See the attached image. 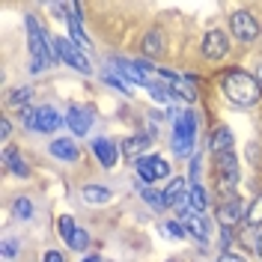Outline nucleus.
Segmentation results:
<instances>
[{
    "label": "nucleus",
    "mask_w": 262,
    "mask_h": 262,
    "mask_svg": "<svg viewBox=\"0 0 262 262\" xmlns=\"http://www.w3.org/2000/svg\"><path fill=\"white\" fill-rule=\"evenodd\" d=\"M221 83H224V93H227L229 101H235V104H242V107L256 104L259 96H262V86L256 83V78H250L245 72H227Z\"/></svg>",
    "instance_id": "f257e3e1"
},
{
    "label": "nucleus",
    "mask_w": 262,
    "mask_h": 262,
    "mask_svg": "<svg viewBox=\"0 0 262 262\" xmlns=\"http://www.w3.org/2000/svg\"><path fill=\"white\" fill-rule=\"evenodd\" d=\"M194 131H196V116L191 111L176 114V134H173V149L176 155H188L194 149Z\"/></svg>",
    "instance_id": "f03ea898"
},
{
    "label": "nucleus",
    "mask_w": 262,
    "mask_h": 262,
    "mask_svg": "<svg viewBox=\"0 0 262 262\" xmlns=\"http://www.w3.org/2000/svg\"><path fill=\"white\" fill-rule=\"evenodd\" d=\"M54 48H57V54H60V60H66V63L72 66V69H78V72H93V66H90V60H86V54H83V48H78L72 39H57L54 42Z\"/></svg>",
    "instance_id": "7ed1b4c3"
},
{
    "label": "nucleus",
    "mask_w": 262,
    "mask_h": 262,
    "mask_svg": "<svg viewBox=\"0 0 262 262\" xmlns=\"http://www.w3.org/2000/svg\"><path fill=\"white\" fill-rule=\"evenodd\" d=\"M229 30H232V36H235L238 42H253V39L259 36V24H256V18L250 15V12H232Z\"/></svg>",
    "instance_id": "20e7f679"
},
{
    "label": "nucleus",
    "mask_w": 262,
    "mask_h": 262,
    "mask_svg": "<svg viewBox=\"0 0 262 262\" xmlns=\"http://www.w3.org/2000/svg\"><path fill=\"white\" fill-rule=\"evenodd\" d=\"M235 182H238V161H235V155L232 152L217 155V185H221V191L229 194L235 188Z\"/></svg>",
    "instance_id": "39448f33"
},
{
    "label": "nucleus",
    "mask_w": 262,
    "mask_h": 262,
    "mask_svg": "<svg viewBox=\"0 0 262 262\" xmlns=\"http://www.w3.org/2000/svg\"><path fill=\"white\" fill-rule=\"evenodd\" d=\"M182 206V221H185V229L191 232V235H196L200 242H209L212 238V227H209V221L203 217V214H196V212H191V206H188V200L185 203H179Z\"/></svg>",
    "instance_id": "423d86ee"
},
{
    "label": "nucleus",
    "mask_w": 262,
    "mask_h": 262,
    "mask_svg": "<svg viewBox=\"0 0 262 262\" xmlns=\"http://www.w3.org/2000/svg\"><path fill=\"white\" fill-rule=\"evenodd\" d=\"M161 78L167 81L170 93H176L179 98H185V101H194L196 98V86H194L191 78H185V75H170V72H161Z\"/></svg>",
    "instance_id": "0eeeda50"
},
{
    "label": "nucleus",
    "mask_w": 262,
    "mask_h": 262,
    "mask_svg": "<svg viewBox=\"0 0 262 262\" xmlns=\"http://www.w3.org/2000/svg\"><path fill=\"white\" fill-rule=\"evenodd\" d=\"M229 51V42L227 36L221 30H209L206 33V39H203V54L209 57V60H221V57H227Z\"/></svg>",
    "instance_id": "6e6552de"
},
{
    "label": "nucleus",
    "mask_w": 262,
    "mask_h": 262,
    "mask_svg": "<svg viewBox=\"0 0 262 262\" xmlns=\"http://www.w3.org/2000/svg\"><path fill=\"white\" fill-rule=\"evenodd\" d=\"M63 125V116L57 114L54 107H36V116H33V128L36 131H54V128H60Z\"/></svg>",
    "instance_id": "1a4fd4ad"
},
{
    "label": "nucleus",
    "mask_w": 262,
    "mask_h": 262,
    "mask_svg": "<svg viewBox=\"0 0 262 262\" xmlns=\"http://www.w3.org/2000/svg\"><path fill=\"white\" fill-rule=\"evenodd\" d=\"M66 122H69V128L75 131L78 137H83L86 131H90V122H93V116H90V111L86 107H69V114H66Z\"/></svg>",
    "instance_id": "9d476101"
},
{
    "label": "nucleus",
    "mask_w": 262,
    "mask_h": 262,
    "mask_svg": "<svg viewBox=\"0 0 262 262\" xmlns=\"http://www.w3.org/2000/svg\"><path fill=\"white\" fill-rule=\"evenodd\" d=\"M242 217H245V209H242V200H238V196H229L227 203L221 206V212H217V221L227 229L232 227V224H238Z\"/></svg>",
    "instance_id": "9b49d317"
},
{
    "label": "nucleus",
    "mask_w": 262,
    "mask_h": 262,
    "mask_svg": "<svg viewBox=\"0 0 262 262\" xmlns=\"http://www.w3.org/2000/svg\"><path fill=\"white\" fill-rule=\"evenodd\" d=\"M51 155L63 158V161H78V146L69 137H57V140H51Z\"/></svg>",
    "instance_id": "f8f14e48"
},
{
    "label": "nucleus",
    "mask_w": 262,
    "mask_h": 262,
    "mask_svg": "<svg viewBox=\"0 0 262 262\" xmlns=\"http://www.w3.org/2000/svg\"><path fill=\"white\" fill-rule=\"evenodd\" d=\"M229 146H232V131H229L227 125H217V128L212 131L209 149H212L214 155H224V152H229Z\"/></svg>",
    "instance_id": "ddd939ff"
},
{
    "label": "nucleus",
    "mask_w": 262,
    "mask_h": 262,
    "mask_svg": "<svg viewBox=\"0 0 262 262\" xmlns=\"http://www.w3.org/2000/svg\"><path fill=\"white\" fill-rule=\"evenodd\" d=\"M93 152H96V158L101 161V167H114L116 164V146L111 140H93Z\"/></svg>",
    "instance_id": "4468645a"
},
{
    "label": "nucleus",
    "mask_w": 262,
    "mask_h": 262,
    "mask_svg": "<svg viewBox=\"0 0 262 262\" xmlns=\"http://www.w3.org/2000/svg\"><path fill=\"white\" fill-rule=\"evenodd\" d=\"M146 149H149V137H146V134H134V137H128V140H125L122 152H125L128 158H134V161H140Z\"/></svg>",
    "instance_id": "2eb2a0df"
},
{
    "label": "nucleus",
    "mask_w": 262,
    "mask_h": 262,
    "mask_svg": "<svg viewBox=\"0 0 262 262\" xmlns=\"http://www.w3.org/2000/svg\"><path fill=\"white\" fill-rule=\"evenodd\" d=\"M188 206H191V212H196V214H203L206 212V206H209V196H206V188L203 185H191L188 188Z\"/></svg>",
    "instance_id": "dca6fc26"
},
{
    "label": "nucleus",
    "mask_w": 262,
    "mask_h": 262,
    "mask_svg": "<svg viewBox=\"0 0 262 262\" xmlns=\"http://www.w3.org/2000/svg\"><path fill=\"white\" fill-rule=\"evenodd\" d=\"M185 188H188V179H173L164 191V206H173V203H185Z\"/></svg>",
    "instance_id": "f3484780"
},
{
    "label": "nucleus",
    "mask_w": 262,
    "mask_h": 262,
    "mask_svg": "<svg viewBox=\"0 0 262 262\" xmlns=\"http://www.w3.org/2000/svg\"><path fill=\"white\" fill-rule=\"evenodd\" d=\"M116 69L128 78V81H134V83H146L149 86V75L140 69L137 63H128V60H116Z\"/></svg>",
    "instance_id": "a211bd4d"
},
{
    "label": "nucleus",
    "mask_w": 262,
    "mask_h": 262,
    "mask_svg": "<svg viewBox=\"0 0 262 262\" xmlns=\"http://www.w3.org/2000/svg\"><path fill=\"white\" fill-rule=\"evenodd\" d=\"M81 196L86 203H107L114 194H111V188H104V185H86L81 191Z\"/></svg>",
    "instance_id": "6ab92c4d"
},
{
    "label": "nucleus",
    "mask_w": 262,
    "mask_h": 262,
    "mask_svg": "<svg viewBox=\"0 0 262 262\" xmlns=\"http://www.w3.org/2000/svg\"><path fill=\"white\" fill-rule=\"evenodd\" d=\"M3 161H6V167H9L15 176H27V173H30V167L24 164V158L18 155L15 149H6V152H3Z\"/></svg>",
    "instance_id": "aec40b11"
},
{
    "label": "nucleus",
    "mask_w": 262,
    "mask_h": 262,
    "mask_svg": "<svg viewBox=\"0 0 262 262\" xmlns=\"http://www.w3.org/2000/svg\"><path fill=\"white\" fill-rule=\"evenodd\" d=\"M137 176L146 182V185L158 179V176H155V155H143V158L137 161Z\"/></svg>",
    "instance_id": "412c9836"
},
{
    "label": "nucleus",
    "mask_w": 262,
    "mask_h": 262,
    "mask_svg": "<svg viewBox=\"0 0 262 262\" xmlns=\"http://www.w3.org/2000/svg\"><path fill=\"white\" fill-rule=\"evenodd\" d=\"M12 212H15L18 221H30V217H33V203L27 200V196H18L15 206H12Z\"/></svg>",
    "instance_id": "4be33fe9"
},
{
    "label": "nucleus",
    "mask_w": 262,
    "mask_h": 262,
    "mask_svg": "<svg viewBox=\"0 0 262 262\" xmlns=\"http://www.w3.org/2000/svg\"><path fill=\"white\" fill-rule=\"evenodd\" d=\"M57 229H60V235H63V242H69L75 232H78V227H75V217L72 214H63L60 221H57Z\"/></svg>",
    "instance_id": "5701e85b"
},
{
    "label": "nucleus",
    "mask_w": 262,
    "mask_h": 262,
    "mask_svg": "<svg viewBox=\"0 0 262 262\" xmlns=\"http://www.w3.org/2000/svg\"><path fill=\"white\" fill-rule=\"evenodd\" d=\"M149 93L155 101H164V104H170L173 101V93H170V86H164V83H149Z\"/></svg>",
    "instance_id": "b1692460"
},
{
    "label": "nucleus",
    "mask_w": 262,
    "mask_h": 262,
    "mask_svg": "<svg viewBox=\"0 0 262 262\" xmlns=\"http://www.w3.org/2000/svg\"><path fill=\"white\" fill-rule=\"evenodd\" d=\"M143 51H146L149 57H155L161 51V33H149L146 39H143Z\"/></svg>",
    "instance_id": "393cba45"
},
{
    "label": "nucleus",
    "mask_w": 262,
    "mask_h": 262,
    "mask_svg": "<svg viewBox=\"0 0 262 262\" xmlns=\"http://www.w3.org/2000/svg\"><path fill=\"white\" fill-rule=\"evenodd\" d=\"M247 221H250L253 227H259V224H262V194L256 196L253 203H250V212H247Z\"/></svg>",
    "instance_id": "a878e982"
},
{
    "label": "nucleus",
    "mask_w": 262,
    "mask_h": 262,
    "mask_svg": "<svg viewBox=\"0 0 262 262\" xmlns=\"http://www.w3.org/2000/svg\"><path fill=\"white\" fill-rule=\"evenodd\" d=\"M66 245L72 247V250H86V245H90V235H86L83 229H78V232H75V235H72Z\"/></svg>",
    "instance_id": "bb28decb"
},
{
    "label": "nucleus",
    "mask_w": 262,
    "mask_h": 262,
    "mask_svg": "<svg viewBox=\"0 0 262 262\" xmlns=\"http://www.w3.org/2000/svg\"><path fill=\"white\" fill-rule=\"evenodd\" d=\"M30 96H33L30 86H21V90H15V93L9 96V101H12V104H27V101H30Z\"/></svg>",
    "instance_id": "cd10ccee"
},
{
    "label": "nucleus",
    "mask_w": 262,
    "mask_h": 262,
    "mask_svg": "<svg viewBox=\"0 0 262 262\" xmlns=\"http://www.w3.org/2000/svg\"><path fill=\"white\" fill-rule=\"evenodd\" d=\"M104 81L111 83V86H116V90H119V93H128V83L122 81V78H119V75H114V72H107V75H104Z\"/></svg>",
    "instance_id": "c85d7f7f"
},
{
    "label": "nucleus",
    "mask_w": 262,
    "mask_h": 262,
    "mask_svg": "<svg viewBox=\"0 0 262 262\" xmlns=\"http://www.w3.org/2000/svg\"><path fill=\"white\" fill-rule=\"evenodd\" d=\"M155 176H158V179L170 176V164L164 161V158H158V155H155Z\"/></svg>",
    "instance_id": "c756f323"
},
{
    "label": "nucleus",
    "mask_w": 262,
    "mask_h": 262,
    "mask_svg": "<svg viewBox=\"0 0 262 262\" xmlns=\"http://www.w3.org/2000/svg\"><path fill=\"white\" fill-rule=\"evenodd\" d=\"M217 262H247L242 253H232V250H224L221 256H217Z\"/></svg>",
    "instance_id": "7c9ffc66"
},
{
    "label": "nucleus",
    "mask_w": 262,
    "mask_h": 262,
    "mask_svg": "<svg viewBox=\"0 0 262 262\" xmlns=\"http://www.w3.org/2000/svg\"><path fill=\"white\" fill-rule=\"evenodd\" d=\"M167 232H170V235H173V238H182V235H185V232H188V229L182 227V224H176V221H170V224H167Z\"/></svg>",
    "instance_id": "2f4dec72"
},
{
    "label": "nucleus",
    "mask_w": 262,
    "mask_h": 262,
    "mask_svg": "<svg viewBox=\"0 0 262 262\" xmlns=\"http://www.w3.org/2000/svg\"><path fill=\"white\" fill-rule=\"evenodd\" d=\"M42 262H66V259H63V253H60V250H48V253L42 256Z\"/></svg>",
    "instance_id": "473e14b6"
},
{
    "label": "nucleus",
    "mask_w": 262,
    "mask_h": 262,
    "mask_svg": "<svg viewBox=\"0 0 262 262\" xmlns=\"http://www.w3.org/2000/svg\"><path fill=\"white\" fill-rule=\"evenodd\" d=\"M0 134H3V140H9V134H12V125H9V119H0Z\"/></svg>",
    "instance_id": "72a5a7b5"
},
{
    "label": "nucleus",
    "mask_w": 262,
    "mask_h": 262,
    "mask_svg": "<svg viewBox=\"0 0 262 262\" xmlns=\"http://www.w3.org/2000/svg\"><path fill=\"white\" fill-rule=\"evenodd\" d=\"M3 256H6V259L15 256V245H12V242H3Z\"/></svg>",
    "instance_id": "f704fd0d"
},
{
    "label": "nucleus",
    "mask_w": 262,
    "mask_h": 262,
    "mask_svg": "<svg viewBox=\"0 0 262 262\" xmlns=\"http://www.w3.org/2000/svg\"><path fill=\"white\" fill-rule=\"evenodd\" d=\"M253 78H256V83H259V86H262V66H259V69H256V75H253Z\"/></svg>",
    "instance_id": "c9c22d12"
},
{
    "label": "nucleus",
    "mask_w": 262,
    "mask_h": 262,
    "mask_svg": "<svg viewBox=\"0 0 262 262\" xmlns=\"http://www.w3.org/2000/svg\"><path fill=\"white\" fill-rule=\"evenodd\" d=\"M256 250H259V256H262V235H259V242H256Z\"/></svg>",
    "instance_id": "e433bc0d"
},
{
    "label": "nucleus",
    "mask_w": 262,
    "mask_h": 262,
    "mask_svg": "<svg viewBox=\"0 0 262 262\" xmlns=\"http://www.w3.org/2000/svg\"><path fill=\"white\" fill-rule=\"evenodd\" d=\"M83 262H98V256H86V259H83Z\"/></svg>",
    "instance_id": "4c0bfd02"
},
{
    "label": "nucleus",
    "mask_w": 262,
    "mask_h": 262,
    "mask_svg": "<svg viewBox=\"0 0 262 262\" xmlns=\"http://www.w3.org/2000/svg\"><path fill=\"white\" fill-rule=\"evenodd\" d=\"M170 262H176V259H170Z\"/></svg>",
    "instance_id": "58836bf2"
}]
</instances>
